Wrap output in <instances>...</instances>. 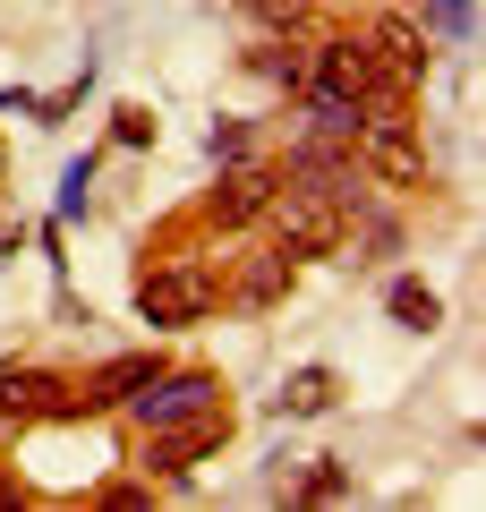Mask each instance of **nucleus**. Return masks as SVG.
I'll return each mask as SVG.
<instances>
[{"mask_svg":"<svg viewBox=\"0 0 486 512\" xmlns=\"http://www.w3.org/2000/svg\"><path fill=\"white\" fill-rule=\"evenodd\" d=\"M265 222H273V248H282L290 265H299V256H333V248H342V231H350L342 197H333V188H316V180L273 188V197H265Z\"/></svg>","mask_w":486,"mask_h":512,"instance_id":"obj_1","label":"nucleus"},{"mask_svg":"<svg viewBox=\"0 0 486 512\" xmlns=\"http://www.w3.org/2000/svg\"><path fill=\"white\" fill-rule=\"evenodd\" d=\"M350 146H359V163L376 171L384 188H418L427 180V154H418V128H410V111L401 103H359V128H350Z\"/></svg>","mask_w":486,"mask_h":512,"instance_id":"obj_2","label":"nucleus"},{"mask_svg":"<svg viewBox=\"0 0 486 512\" xmlns=\"http://www.w3.org/2000/svg\"><path fill=\"white\" fill-rule=\"evenodd\" d=\"M128 410H137L145 436H154V427H188V419H205V410H222V376H205V367H154V376L128 393Z\"/></svg>","mask_w":486,"mask_h":512,"instance_id":"obj_3","label":"nucleus"},{"mask_svg":"<svg viewBox=\"0 0 486 512\" xmlns=\"http://www.w3.org/2000/svg\"><path fill=\"white\" fill-rule=\"evenodd\" d=\"M307 86H316V94H342V103H376L393 77H384V60H376V43H367V35H333L316 52V69H307Z\"/></svg>","mask_w":486,"mask_h":512,"instance_id":"obj_4","label":"nucleus"},{"mask_svg":"<svg viewBox=\"0 0 486 512\" xmlns=\"http://www.w3.org/2000/svg\"><path fill=\"white\" fill-rule=\"evenodd\" d=\"M214 291L222 282L205 274V265H162V274L137 282V316L145 325H197V316L214 308Z\"/></svg>","mask_w":486,"mask_h":512,"instance_id":"obj_5","label":"nucleus"},{"mask_svg":"<svg viewBox=\"0 0 486 512\" xmlns=\"http://www.w3.org/2000/svg\"><path fill=\"white\" fill-rule=\"evenodd\" d=\"M35 419H77V384L52 376V367H9L0 376V436Z\"/></svg>","mask_w":486,"mask_h":512,"instance_id":"obj_6","label":"nucleus"},{"mask_svg":"<svg viewBox=\"0 0 486 512\" xmlns=\"http://www.w3.org/2000/svg\"><path fill=\"white\" fill-rule=\"evenodd\" d=\"M222 436H231V402H222V410H205V419H188V427H154V436H145V470L188 478V470H197V461L214 453Z\"/></svg>","mask_w":486,"mask_h":512,"instance_id":"obj_7","label":"nucleus"},{"mask_svg":"<svg viewBox=\"0 0 486 512\" xmlns=\"http://www.w3.org/2000/svg\"><path fill=\"white\" fill-rule=\"evenodd\" d=\"M273 188H282V180H273L265 163H239V171H222V188L205 197V214H214V222H256Z\"/></svg>","mask_w":486,"mask_h":512,"instance_id":"obj_8","label":"nucleus"},{"mask_svg":"<svg viewBox=\"0 0 486 512\" xmlns=\"http://www.w3.org/2000/svg\"><path fill=\"white\" fill-rule=\"evenodd\" d=\"M154 350H137V359H111V367H94L86 384H77V410H103V402H128V393H137L145 376H154Z\"/></svg>","mask_w":486,"mask_h":512,"instance_id":"obj_9","label":"nucleus"},{"mask_svg":"<svg viewBox=\"0 0 486 512\" xmlns=\"http://www.w3.org/2000/svg\"><path fill=\"white\" fill-rule=\"evenodd\" d=\"M367 43H376L384 77H418V69H427V35H418L410 18H376V26H367Z\"/></svg>","mask_w":486,"mask_h":512,"instance_id":"obj_10","label":"nucleus"},{"mask_svg":"<svg viewBox=\"0 0 486 512\" xmlns=\"http://www.w3.org/2000/svg\"><path fill=\"white\" fill-rule=\"evenodd\" d=\"M333 402H342V376H333V367H299V376L282 384V402H273V410H282V419H324Z\"/></svg>","mask_w":486,"mask_h":512,"instance_id":"obj_11","label":"nucleus"},{"mask_svg":"<svg viewBox=\"0 0 486 512\" xmlns=\"http://www.w3.org/2000/svg\"><path fill=\"white\" fill-rule=\"evenodd\" d=\"M393 316L410 333H435V325H444V299H435L427 282H393Z\"/></svg>","mask_w":486,"mask_h":512,"instance_id":"obj_12","label":"nucleus"},{"mask_svg":"<svg viewBox=\"0 0 486 512\" xmlns=\"http://www.w3.org/2000/svg\"><path fill=\"white\" fill-rule=\"evenodd\" d=\"M290 291V256L273 248V256H256L248 265V282H239V299H248V308H265V299H282Z\"/></svg>","mask_w":486,"mask_h":512,"instance_id":"obj_13","label":"nucleus"},{"mask_svg":"<svg viewBox=\"0 0 486 512\" xmlns=\"http://www.w3.org/2000/svg\"><path fill=\"white\" fill-rule=\"evenodd\" d=\"M248 69H256V77H273V86H290V94H307V60L290 52V43H265V52L248 60Z\"/></svg>","mask_w":486,"mask_h":512,"instance_id":"obj_14","label":"nucleus"},{"mask_svg":"<svg viewBox=\"0 0 486 512\" xmlns=\"http://www.w3.org/2000/svg\"><path fill=\"white\" fill-rule=\"evenodd\" d=\"M307 120H316V137H350V128H359V103H342V94H307Z\"/></svg>","mask_w":486,"mask_h":512,"instance_id":"obj_15","label":"nucleus"},{"mask_svg":"<svg viewBox=\"0 0 486 512\" xmlns=\"http://www.w3.org/2000/svg\"><path fill=\"white\" fill-rule=\"evenodd\" d=\"M290 495H307V504H333V495H350V470H342V461H316V470H307Z\"/></svg>","mask_w":486,"mask_h":512,"instance_id":"obj_16","label":"nucleus"},{"mask_svg":"<svg viewBox=\"0 0 486 512\" xmlns=\"http://www.w3.org/2000/svg\"><path fill=\"white\" fill-rule=\"evenodd\" d=\"M86 197H94V154H86V163H69V180H60V222L86 214Z\"/></svg>","mask_w":486,"mask_h":512,"instance_id":"obj_17","label":"nucleus"},{"mask_svg":"<svg viewBox=\"0 0 486 512\" xmlns=\"http://www.w3.org/2000/svg\"><path fill=\"white\" fill-rule=\"evenodd\" d=\"M469 18H478L469 0H427V26H435V35H469Z\"/></svg>","mask_w":486,"mask_h":512,"instance_id":"obj_18","label":"nucleus"},{"mask_svg":"<svg viewBox=\"0 0 486 512\" xmlns=\"http://www.w3.org/2000/svg\"><path fill=\"white\" fill-rule=\"evenodd\" d=\"M111 137H120V146H145V137H154V120H145L137 103H120V111H111Z\"/></svg>","mask_w":486,"mask_h":512,"instance_id":"obj_19","label":"nucleus"},{"mask_svg":"<svg viewBox=\"0 0 486 512\" xmlns=\"http://www.w3.org/2000/svg\"><path fill=\"white\" fill-rule=\"evenodd\" d=\"M256 18H265V26H299L307 0H256Z\"/></svg>","mask_w":486,"mask_h":512,"instance_id":"obj_20","label":"nucleus"},{"mask_svg":"<svg viewBox=\"0 0 486 512\" xmlns=\"http://www.w3.org/2000/svg\"><path fill=\"white\" fill-rule=\"evenodd\" d=\"M9 248H18V222H0V256H9Z\"/></svg>","mask_w":486,"mask_h":512,"instance_id":"obj_21","label":"nucleus"},{"mask_svg":"<svg viewBox=\"0 0 486 512\" xmlns=\"http://www.w3.org/2000/svg\"><path fill=\"white\" fill-rule=\"evenodd\" d=\"M0 171H9V146H0Z\"/></svg>","mask_w":486,"mask_h":512,"instance_id":"obj_22","label":"nucleus"}]
</instances>
